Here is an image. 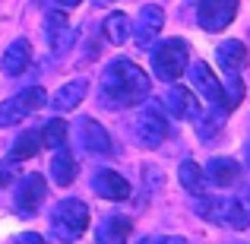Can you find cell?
<instances>
[{"instance_id": "obj_1", "label": "cell", "mask_w": 250, "mask_h": 244, "mask_svg": "<svg viewBox=\"0 0 250 244\" xmlns=\"http://www.w3.org/2000/svg\"><path fill=\"white\" fill-rule=\"evenodd\" d=\"M98 92H102V102L108 108H133V105H143L149 98L152 83L133 61H114L104 70Z\"/></svg>"}, {"instance_id": "obj_2", "label": "cell", "mask_w": 250, "mask_h": 244, "mask_svg": "<svg viewBox=\"0 0 250 244\" xmlns=\"http://www.w3.org/2000/svg\"><path fill=\"white\" fill-rule=\"evenodd\" d=\"M85 228H89V206L83 200L70 197V200H61L54 206V213H51V235L57 241H67V244L80 241Z\"/></svg>"}, {"instance_id": "obj_3", "label": "cell", "mask_w": 250, "mask_h": 244, "mask_svg": "<svg viewBox=\"0 0 250 244\" xmlns=\"http://www.w3.org/2000/svg\"><path fill=\"white\" fill-rule=\"evenodd\" d=\"M190 64V44L184 38H168L152 51V70L162 83H174Z\"/></svg>"}, {"instance_id": "obj_4", "label": "cell", "mask_w": 250, "mask_h": 244, "mask_svg": "<svg viewBox=\"0 0 250 244\" xmlns=\"http://www.w3.org/2000/svg\"><path fill=\"white\" fill-rule=\"evenodd\" d=\"M38 108H44V89L42 86H29V89H22L19 95L6 98L0 105V127H16L22 117H29Z\"/></svg>"}, {"instance_id": "obj_5", "label": "cell", "mask_w": 250, "mask_h": 244, "mask_svg": "<svg viewBox=\"0 0 250 244\" xmlns=\"http://www.w3.org/2000/svg\"><path fill=\"white\" fill-rule=\"evenodd\" d=\"M133 130H136V140H140L146 149H159L162 143L168 140V121H165V111H162L159 105H149L146 111H140V114H136Z\"/></svg>"}, {"instance_id": "obj_6", "label": "cell", "mask_w": 250, "mask_h": 244, "mask_svg": "<svg viewBox=\"0 0 250 244\" xmlns=\"http://www.w3.org/2000/svg\"><path fill=\"white\" fill-rule=\"evenodd\" d=\"M44 194H48V187H44V177L35 175V171H32V175H25L22 181L16 184V197H13L16 216H22V219H32V216L42 209Z\"/></svg>"}, {"instance_id": "obj_7", "label": "cell", "mask_w": 250, "mask_h": 244, "mask_svg": "<svg viewBox=\"0 0 250 244\" xmlns=\"http://www.w3.org/2000/svg\"><path fill=\"white\" fill-rule=\"evenodd\" d=\"M238 13V0H200L196 3V22L203 32H222L231 25Z\"/></svg>"}, {"instance_id": "obj_8", "label": "cell", "mask_w": 250, "mask_h": 244, "mask_svg": "<svg viewBox=\"0 0 250 244\" xmlns=\"http://www.w3.org/2000/svg\"><path fill=\"white\" fill-rule=\"evenodd\" d=\"M187 70H190V83H193V89L200 92L212 108L228 111L225 108V95H222V83H219V76L209 70V64L206 61H193V64H187Z\"/></svg>"}, {"instance_id": "obj_9", "label": "cell", "mask_w": 250, "mask_h": 244, "mask_svg": "<svg viewBox=\"0 0 250 244\" xmlns=\"http://www.w3.org/2000/svg\"><path fill=\"white\" fill-rule=\"evenodd\" d=\"M162 25H165V10L155 3L143 6L140 16H136V22H130V35H133V42L140 44V48H149V44L159 38Z\"/></svg>"}, {"instance_id": "obj_10", "label": "cell", "mask_w": 250, "mask_h": 244, "mask_svg": "<svg viewBox=\"0 0 250 244\" xmlns=\"http://www.w3.org/2000/svg\"><path fill=\"white\" fill-rule=\"evenodd\" d=\"M162 102H165V111H168V114L171 117H181V121H196V117L203 114L196 95L190 89H184V86H171Z\"/></svg>"}, {"instance_id": "obj_11", "label": "cell", "mask_w": 250, "mask_h": 244, "mask_svg": "<svg viewBox=\"0 0 250 244\" xmlns=\"http://www.w3.org/2000/svg\"><path fill=\"white\" fill-rule=\"evenodd\" d=\"M92 190H95V197H102V200H127L130 197V184L127 177L121 175V171H111V168H102L92 175Z\"/></svg>"}, {"instance_id": "obj_12", "label": "cell", "mask_w": 250, "mask_h": 244, "mask_svg": "<svg viewBox=\"0 0 250 244\" xmlns=\"http://www.w3.org/2000/svg\"><path fill=\"white\" fill-rule=\"evenodd\" d=\"M76 42V32L73 25L67 22L63 13H51L48 16V44H51V54H67Z\"/></svg>"}, {"instance_id": "obj_13", "label": "cell", "mask_w": 250, "mask_h": 244, "mask_svg": "<svg viewBox=\"0 0 250 244\" xmlns=\"http://www.w3.org/2000/svg\"><path fill=\"white\" fill-rule=\"evenodd\" d=\"M133 222L127 216H108L95 225V244H127Z\"/></svg>"}, {"instance_id": "obj_14", "label": "cell", "mask_w": 250, "mask_h": 244, "mask_svg": "<svg viewBox=\"0 0 250 244\" xmlns=\"http://www.w3.org/2000/svg\"><path fill=\"white\" fill-rule=\"evenodd\" d=\"M80 143L95 155H111V136L95 117H83L80 121Z\"/></svg>"}, {"instance_id": "obj_15", "label": "cell", "mask_w": 250, "mask_h": 244, "mask_svg": "<svg viewBox=\"0 0 250 244\" xmlns=\"http://www.w3.org/2000/svg\"><path fill=\"white\" fill-rule=\"evenodd\" d=\"M225 222L231 228H238V232H244L250 225V181L241 184L238 194L225 203Z\"/></svg>"}, {"instance_id": "obj_16", "label": "cell", "mask_w": 250, "mask_h": 244, "mask_svg": "<svg viewBox=\"0 0 250 244\" xmlns=\"http://www.w3.org/2000/svg\"><path fill=\"white\" fill-rule=\"evenodd\" d=\"M206 181L209 184H219V187H234L241 181V162L238 159H228V155H219L206 165Z\"/></svg>"}, {"instance_id": "obj_17", "label": "cell", "mask_w": 250, "mask_h": 244, "mask_svg": "<svg viewBox=\"0 0 250 244\" xmlns=\"http://www.w3.org/2000/svg\"><path fill=\"white\" fill-rule=\"evenodd\" d=\"M29 64H32V44L25 42V38L10 42V48L3 51V61H0L3 73L6 76H22L25 70H29Z\"/></svg>"}, {"instance_id": "obj_18", "label": "cell", "mask_w": 250, "mask_h": 244, "mask_svg": "<svg viewBox=\"0 0 250 244\" xmlns=\"http://www.w3.org/2000/svg\"><path fill=\"white\" fill-rule=\"evenodd\" d=\"M215 57H219L225 73H241L247 67V44L238 42V38H225L219 44V51H215Z\"/></svg>"}, {"instance_id": "obj_19", "label": "cell", "mask_w": 250, "mask_h": 244, "mask_svg": "<svg viewBox=\"0 0 250 244\" xmlns=\"http://www.w3.org/2000/svg\"><path fill=\"white\" fill-rule=\"evenodd\" d=\"M85 95H89V80H70L54 92L51 105H54V111H70V108H76Z\"/></svg>"}, {"instance_id": "obj_20", "label": "cell", "mask_w": 250, "mask_h": 244, "mask_svg": "<svg viewBox=\"0 0 250 244\" xmlns=\"http://www.w3.org/2000/svg\"><path fill=\"white\" fill-rule=\"evenodd\" d=\"M177 181H181V187L187 190V194H206V175H203V168L196 165L193 159H184L177 165Z\"/></svg>"}, {"instance_id": "obj_21", "label": "cell", "mask_w": 250, "mask_h": 244, "mask_svg": "<svg viewBox=\"0 0 250 244\" xmlns=\"http://www.w3.org/2000/svg\"><path fill=\"white\" fill-rule=\"evenodd\" d=\"M76 171H80V165H76L73 153H67V149H57L54 159H51V177H54L57 184H73L76 181Z\"/></svg>"}, {"instance_id": "obj_22", "label": "cell", "mask_w": 250, "mask_h": 244, "mask_svg": "<svg viewBox=\"0 0 250 244\" xmlns=\"http://www.w3.org/2000/svg\"><path fill=\"white\" fill-rule=\"evenodd\" d=\"M42 146H44V143H42V130H25V133H19V136H16V143H13V149H10V162L16 165V162L32 159V155H35Z\"/></svg>"}, {"instance_id": "obj_23", "label": "cell", "mask_w": 250, "mask_h": 244, "mask_svg": "<svg viewBox=\"0 0 250 244\" xmlns=\"http://www.w3.org/2000/svg\"><path fill=\"white\" fill-rule=\"evenodd\" d=\"M193 213L200 216V219H206V222L222 225V222H225V200H219V197H206V194H196Z\"/></svg>"}, {"instance_id": "obj_24", "label": "cell", "mask_w": 250, "mask_h": 244, "mask_svg": "<svg viewBox=\"0 0 250 244\" xmlns=\"http://www.w3.org/2000/svg\"><path fill=\"white\" fill-rule=\"evenodd\" d=\"M104 38H108L111 44L130 42V19L124 16V13H111V16L104 19Z\"/></svg>"}, {"instance_id": "obj_25", "label": "cell", "mask_w": 250, "mask_h": 244, "mask_svg": "<svg viewBox=\"0 0 250 244\" xmlns=\"http://www.w3.org/2000/svg\"><path fill=\"white\" fill-rule=\"evenodd\" d=\"M67 136H70V127H67V121H61V117H51V121L44 124V130H42V143L51 146V149H61L63 143H67Z\"/></svg>"}, {"instance_id": "obj_26", "label": "cell", "mask_w": 250, "mask_h": 244, "mask_svg": "<svg viewBox=\"0 0 250 244\" xmlns=\"http://www.w3.org/2000/svg\"><path fill=\"white\" fill-rule=\"evenodd\" d=\"M222 95H225V108H238L244 102V83L238 73H228V80L222 83Z\"/></svg>"}, {"instance_id": "obj_27", "label": "cell", "mask_w": 250, "mask_h": 244, "mask_svg": "<svg viewBox=\"0 0 250 244\" xmlns=\"http://www.w3.org/2000/svg\"><path fill=\"white\" fill-rule=\"evenodd\" d=\"M16 244H51V241H44V235H38V232H22L16 238Z\"/></svg>"}, {"instance_id": "obj_28", "label": "cell", "mask_w": 250, "mask_h": 244, "mask_svg": "<svg viewBox=\"0 0 250 244\" xmlns=\"http://www.w3.org/2000/svg\"><path fill=\"white\" fill-rule=\"evenodd\" d=\"M152 244H190V241L181 235H165V238H152Z\"/></svg>"}, {"instance_id": "obj_29", "label": "cell", "mask_w": 250, "mask_h": 244, "mask_svg": "<svg viewBox=\"0 0 250 244\" xmlns=\"http://www.w3.org/2000/svg\"><path fill=\"white\" fill-rule=\"evenodd\" d=\"M83 0H57V6H63V10H73V6H80Z\"/></svg>"}, {"instance_id": "obj_30", "label": "cell", "mask_w": 250, "mask_h": 244, "mask_svg": "<svg viewBox=\"0 0 250 244\" xmlns=\"http://www.w3.org/2000/svg\"><path fill=\"white\" fill-rule=\"evenodd\" d=\"M92 3H95V6H111L114 0H92Z\"/></svg>"}, {"instance_id": "obj_31", "label": "cell", "mask_w": 250, "mask_h": 244, "mask_svg": "<svg viewBox=\"0 0 250 244\" xmlns=\"http://www.w3.org/2000/svg\"><path fill=\"white\" fill-rule=\"evenodd\" d=\"M0 184H3V175H0Z\"/></svg>"}]
</instances>
